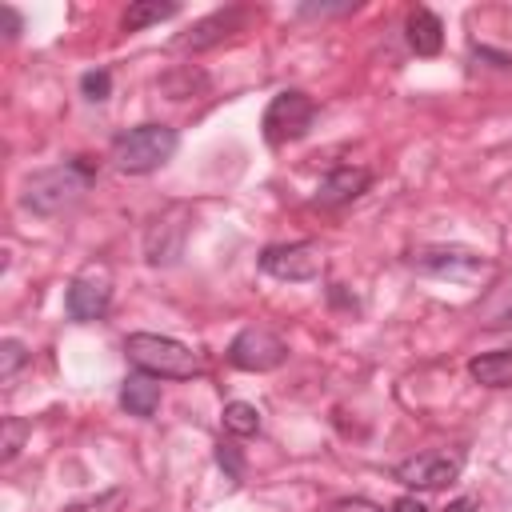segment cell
<instances>
[{
	"instance_id": "obj_22",
	"label": "cell",
	"mask_w": 512,
	"mask_h": 512,
	"mask_svg": "<svg viewBox=\"0 0 512 512\" xmlns=\"http://www.w3.org/2000/svg\"><path fill=\"white\" fill-rule=\"evenodd\" d=\"M0 20H4V36L12 40V36L20 32V16H16V12L8 8V4H0Z\"/></svg>"
},
{
	"instance_id": "obj_9",
	"label": "cell",
	"mask_w": 512,
	"mask_h": 512,
	"mask_svg": "<svg viewBox=\"0 0 512 512\" xmlns=\"http://www.w3.org/2000/svg\"><path fill=\"white\" fill-rule=\"evenodd\" d=\"M412 268L428 272V276H448V280H468L476 272L488 268V260L472 248H424L412 256Z\"/></svg>"
},
{
	"instance_id": "obj_3",
	"label": "cell",
	"mask_w": 512,
	"mask_h": 512,
	"mask_svg": "<svg viewBox=\"0 0 512 512\" xmlns=\"http://www.w3.org/2000/svg\"><path fill=\"white\" fill-rule=\"evenodd\" d=\"M176 144H180L176 128H168V124H140V128H128L124 136H116L112 160H116L120 172L144 176V172H156L160 164H168Z\"/></svg>"
},
{
	"instance_id": "obj_7",
	"label": "cell",
	"mask_w": 512,
	"mask_h": 512,
	"mask_svg": "<svg viewBox=\"0 0 512 512\" xmlns=\"http://www.w3.org/2000/svg\"><path fill=\"white\" fill-rule=\"evenodd\" d=\"M260 268L276 280H316L320 268H324V252L320 244L312 240H300V244H272L264 248L260 256Z\"/></svg>"
},
{
	"instance_id": "obj_21",
	"label": "cell",
	"mask_w": 512,
	"mask_h": 512,
	"mask_svg": "<svg viewBox=\"0 0 512 512\" xmlns=\"http://www.w3.org/2000/svg\"><path fill=\"white\" fill-rule=\"evenodd\" d=\"M216 456H220V464H224V468L232 472V480H240V476H244V468H240V456H236L232 448H220Z\"/></svg>"
},
{
	"instance_id": "obj_1",
	"label": "cell",
	"mask_w": 512,
	"mask_h": 512,
	"mask_svg": "<svg viewBox=\"0 0 512 512\" xmlns=\"http://www.w3.org/2000/svg\"><path fill=\"white\" fill-rule=\"evenodd\" d=\"M88 180H92V164H84V160L56 164V168H40V172H32V176L24 180V196H20V200H24V208L36 212V216H60V212H68V208L84 196Z\"/></svg>"
},
{
	"instance_id": "obj_4",
	"label": "cell",
	"mask_w": 512,
	"mask_h": 512,
	"mask_svg": "<svg viewBox=\"0 0 512 512\" xmlns=\"http://www.w3.org/2000/svg\"><path fill=\"white\" fill-rule=\"evenodd\" d=\"M312 120H316L312 96L288 88V92H276V96L268 100L260 128H264V140H268L272 148H280V144H288V140H300V136L312 128Z\"/></svg>"
},
{
	"instance_id": "obj_19",
	"label": "cell",
	"mask_w": 512,
	"mask_h": 512,
	"mask_svg": "<svg viewBox=\"0 0 512 512\" xmlns=\"http://www.w3.org/2000/svg\"><path fill=\"white\" fill-rule=\"evenodd\" d=\"M24 360H28V348L20 340H4L0 344V380H12Z\"/></svg>"
},
{
	"instance_id": "obj_20",
	"label": "cell",
	"mask_w": 512,
	"mask_h": 512,
	"mask_svg": "<svg viewBox=\"0 0 512 512\" xmlns=\"http://www.w3.org/2000/svg\"><path fill=\"white\" fill-rule=\"evenodd\" d=\"M24 432H28V424H24V420H16V416H8V420H4V444H0V448H4V460H12V456L20 452Z\"/></svg>"
},
{
	"instance_id": "obj_23",
	"label": "cell",
	"mask_w": 512,
	"mask_h": 512,
	"mask_svg": "<svg viewBox=\"0 0 512 512\" xmlns=\"http://www.w3.org/2000/svg\"><path fill=\"white\" fill-rule=\"evenodd\" d=\"M392 512H428V508H424L420 496H400V500L392 504Z\"/></svg>"
},
{
	"instance_id": "obj_8",
	"label": "cell",
	"mask_w": 512,
	"mask_h": 512,
	"mask_svg": "<svg viewBox=\"0 0 512 512\" xmlns=\"http://www.w3.org/2000/svg\"><path fill=\"white\" fill-rule=\"evenodd\" d=\"M248 16H252L248 8H220V12L204 16V20H196L184 36H176V48H180V52H204V48H212V44H220V40L244 32Z\"/></svg>"
},
{
	"instance_id": "obj_11",
	"label": "cell",
	"mask_w": 512,
	"mask_h": 512,
	"mask_svg": "<svg viewBox=\"0 0 512 512\" xmlns=\"http://www.w3.org/2000/svg\"><path fill=\"white\" fill-rule=\"evenodd\" d=\"M112 304V288L104 276L88 272V276H76L68 284V316L72 320H100Z\"/></svg>"
},
{
	"instance_id": "obj_13",
	"label": "cell",
	"mask_w": 512,
	"mask_h": 512,
	"mask_svg": "<svg viewBox=\"0 0 512 512\" xmlns=\"http://www.w3.org/2000/svg\"><path fill=\"white\" fill-rule=\"evenodd\" d=\"M468 372L484 388H512V348H496V352L472 356L468 360Z\"/></svg>"
},
{
	"instance_id": "obj_24",
	"label": "cell",
	"mask_w": 512,
	"mask_h": 512,
	"mask_svg": "<svg viewBox=\"0 0 512 512\" xmlns=\"http://www.w3.org/2000/svg\"><path fill=\"white\" fill-rule=\"evenodd\" d=\"M332 512H380L376 504H368V500H340Z\"/></svg>"
},
{
	"instance_id": "obj_6",
	"label": "cell",
	"mask_w": 512,
	"mask_h": 512,
	"mask_svg": "<svg viewBox=\"0 0 512 512\" xmlns=\"http://www.w3.org/2000/svg\"><path fill=\"white\" fill-rule=\"evenodd\" d=\"M288 356L284 340L268 328H244L232 344H228V364L240 368V372H272L280 368Z\"/></svg>"
},
{
	"instance_id": "obj_2",
	"label": "cell",
	"mask_w": 512,
	"mask_h": 512,
	"mask_svg": "<svg viewBox=\"0 0 512 512\" xmlns=\"http://www.w3.org/2000/svg\"><path fill=\"white\" fill-rule=\"evenodd\" d=\"M124 352H128V360H132L140 372H148V376H156V380H188V376L200 372V356H196L188 344L172 340V336L132 332V336L124 340Z\"/></svg>"
},
{
	"instance_id": "obj_16",
	"label": "cell",
	"mask_w": 512,
	"mask_h": 512,
	"mask_svg": "<svg viewBox=\"0 0 512 512\" xmlns=\"http://www.w3.org/2000/svg\"><path fill=\"white\" fill-rule=\"evenodd\" d=\"M224 432H232V436H256V432H260V412H256V404H244V400L224 404Z\"/></svg>"
},
{
	"instance_id": "obj_18",
	"label": "cell",
	"mask_w": 512,
	"mask_h": 512,
	"mask_svg": "<svg viewBox=\"0 0 512 512\" xmlns=\"http://www.w3.org/2000/svg\"><path fill=\"white\" fill-rule=\"evenodd\" d=\"M80 92H84L92 104H100V100H108V92H112V76H108L104 68L84 72V76H80Z\"/></svg>"
},
{
	"instance_id": "obj_14",
	"label": "cell",
	"mask_w": 512,
	"mask_h": 512,
	"mask_svg": "<svg viewBox=\"0 0 512 512\" xmlns=\"http://www.w3.org/2000/svg\"><path fill=\"white\" fill-rule=\"evenodd\" d=\"M120 404L132 412V416H152L160 408V380L148 376V372H132L120 388Z\"/></svg>"
},
{
	"instance_id": "obj_15",
	"label": "cell",
	"mask_w": 512,
	"mask_h": 512,
	"mask_svg": "<svg viewBox=\"0 0 512 512\" xmlns=\"http://www.w3.org/2000/svg\"><path fill=\"white\" fill-rule=\"evenodd\" d=\"M180 12V4H172V0H136V4H128V12H124V32H140V28H148V24H160V20H172Z\"/></svg>"
},
{
	"instance_id": "obj_5",
	"label": "cell",
	"mask_w": 512,
	"mask_h": 512,
	"mask_svg": "<svg viewBox=\"0 0 512 512\" xmlns=\"http://www.w3.org/2000/svg\"><path fill=\"white\" fill-rule=\"evenodd\" d=\"M464 468V452L460 448H432V452H416L408 460H400L392 468V476L408 488H448Z\"/></svg>"
},
{
	"instance_id": "obj_10",
	"label": "cell",
	"mask_w": 512,
	"mask_h": 512,
	"mask_svg": "<svg viewBox=\"0 0 512 512\" xmlns=\"http://www.w3.org/2000/svg\"><path fill=\"white\" fill-rule=\"evenodd\" d=\"M368 184H372L368 168L340 164V168H332V172L320 180V188H316V208H340V204H348V200L364 196V192H368Z\"/></svg>"
},
{
	"instance_id": "obj_12",
	"label": "cell",
	"mask_w": 512,
	"mask_h": 512,
	"mask_svg": "<svg viewBox=\"0 0 512 512\" xmlns=\"http://www.w3.org/2000/svg\"><path fill=\"white\" fill-rule=\"evenodd\" d=\"M408 44L416 56H436L444 48V24L432 8H412L408 12Z\"/></svg>"
},
{
	"instance_id": "obj_17",
	"label": "cell",
	"mask_w": 512,
	"mask_h": 512,
	"mask_svg": "<svg viewBox=\"0 0 512 512\" xmlns=\"http://www.w3.org/2000/svg\"><path fill=\"white\" fill-rule=\"evenodd\" d=\"M124 504H128V488H104V492H96L88 500L68 504L64 512H120Z\"/></svg>"
},
{
	"instance_id": "obj_25",
	"label": "cell",
	"mask_w": 512,
	"mask_h": 512,
	"mask_svg": "<svg viewBox=\"0 0 512 512\" xmlns=\"http://www.w3.org/2000/svg\"><path fill=\"white\" fill-rule=\"evenodd\" d=\"M476 508V500H452L448 504V512H472Z\"/></svg>"
}]
</instances>
